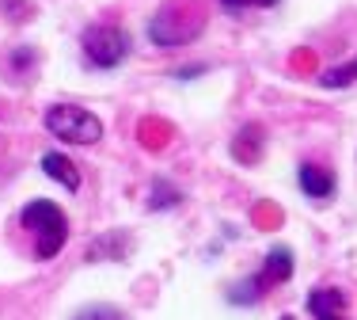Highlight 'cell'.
<instances>
[{
	"label": "cell",
	"mask_w": 357,
	"mask_h": 320,
	"mask_svg": "<svg viewBox=\"0 0 357 320\" xmlns=\"http://www.w3.org/2000/svg\"><path fill=\"white\" fill-rule=\"evenodd\" d=\"M289 275H293V252L278 244V248L266 252V263H262L259 282H262V290H266V286H274V282H285Z\"/></svg>",
	"instance_id": "5"
},
{
	"label": "cell",
	"mask_w": 357,
	"mask_h": 320,
	"mask_svg": "<svg viewBox=\"0 0 357 320\" xmlns=\"http://www.w3.org/2000/svg\"><path fill=\"white\" fill-rule=\"evenodd\" d=\"M357 80V57L346 65H335V69H323L319 73V84L323 88H350V84Z\"/></svg>",
	"instance_id": "10"
},
{
	"label": "cell",
	"mask_w": 357,
	"mask_h": 320,
	"mask_svg": "<svg viewBox=\"0 0 357 320\" xmlns=\"http://www.w3.org/2000/svg\"><path fill=\"white\" fill-rule=\"evenodd\" d=\"M23 229L35 233V256L38 259H54L57 252L65 248V237H69V221H65V214L57 210V202L50 198H35L23 206L20 214Z\"/></svg>",
	"instance_id": "1"
},
{
	"label": "cell",
	"mask_w": 357,
	"mask_h": 320,
	"mask_svg": "<svg viewBox=\"0 0 357 320\" xmlns=\"http://www.w3.org/2000/svg\"><path fill=\"white\" fill-rule=\"evenodd\" d=\"M46 130L54 133L65 145H96L103 138V122L88 111V107L76 103H54L46 111Z\"/></svg>",
	"instance_id": "2"
},
{
	"label": "cell",
	"mask_w": 357,
	"mask_h": 320,
	"mask_svg": "<svg viewBox=\"0 0 357 320\" xmlns=\"http://www.w3.org/2000/svg\"><path fill=\"white\" fill-rule=\"evenodd\" d=\"M282 320H293V317H282Z\"/></svg>",
	"instance_id": "15"
},
{
	"label": "cell",
	"mask_w": 357,
	"mask_h": 320,
	"mask_svg": "<svg viewBox=\"0 0 357 320\" xmlns=\"http://www.w3.org/2000/svg\"><path fill=\"white\" fill-rule=\"evenodd\" d=\"M130 252V237L126 233H107L88 248V259H107V256H126Z\"/></svg>",
	"instance_id": "9"
},
{
	"label": "cell",
	"mask_w": 357,
	"mask_h": 320,
	"mask_svg": "<svg viewBox=\"0 0 357 320\" xmlns=\"http://www.w3.org/2000/svg\"><path fill=\"white\" fill-rule=\"evenodd\" d=\"M73 320H126L118 309H110V305H88V309H80Z\"/></svg>",
	"instance_id": "11"
},
{
	"label": "cell",
	"mask_w": 357,
	"mask_h": 320,
	"mask_svg": "<svg viewBox=\"0 0 357 320\" xmlns=\"http://www.w3.org/2000/svg\"><path fill=\"white\" fill-rule=\"evenodd\" d=\"M251 4H255V8H274L278 0H251Z\"/></svg>",
	"instance_id": "14"
},
{
	"label": "cell",
	"mask_w": 357,
	"mask_h": 320,
	"mask_svg": "<svg viewBox=\"0 0 357 320\" xmlns=\"http://www.w3.org/2000/svg\"><path fill=\"white\" fill-rule=\"evenodd\" d=\"M220 4H225L228 12H240V8H251V0H220Z\"/></svg>",
	"instance_id": "13"
},
{
	"label": "cell",
	"mask_w": 357,
	"mask_h": 320,
	"mask_svg": "<svg viewBox=\"0 0 357 320\" xmlns=\"http://www.w3.org/2000/svg\"><path fill=\"white\" fill-rule=\"evenodd\" d=\"M42 172L50 175V180H57V183H65L69 191H76L80 187V168L73 164L65 153H46L42 157Z\"/></svg>",
	"instance_id": "7"
},
{
	"label": "cell",
	"mask_w": 357,
	"mask_h": 320,
	"mask_svg": "<svg viewBox=\"0 0 357 320\" xmlns=\"http://www.w3.org/2000/svg\"><path fill=\"white\" fill-rule=\"evenodd\" d=\"M175 202H178V195H175L172 187H164V183H160V187L152 191V206H156V210H164V206H175Z\"/></svg>",
	"instance_id": "12"
},
{
	"label": "cell",
	"mask_w": 357,
	"mask_h": 320,
	"mask_svg": "<svg viewBox=\"0 0 357 320\" xmlns=\"http://www.w3.org/2000/svg\"><path fill=\"white\" fill-rule=\"evenodd\" d=\"M308 309L316 320H342L346 317V298H342V290H312Z\"/></svg>",
	"instance_id": "6"
},
{
	"label": "cell",
	"mask_w": 357,
	"mask_h": 320,
	"mask_svg": "<svg viewBox=\"0 0 357 320\" xmlns=\"http://www.w3.org/2000/svg\"><path fill=\"white\" fill-rule=\"evenodd\" d=\"M80 46H84V57H88L96 69H114V65H122L126 54H130V35H126L122 27H114V23H99V27L84 31Z\"/></svg>",
	"instance_id": "3"
},
{
	"label": "cell",
	"mask_w": 357,
	"mask_h": 320,
	"mask_svg": "<svg viewBox=\"0 0 357 320\" xmlns=\"http://www.w3.org/2000/svg\"><path fill=\"white\" fill-rule=\"evenodd\" d=\"M232 157L240 160V164H255V160L262 157V130H259V126H248V130L236 133Z\"/></svg>",
	"instance_id": "8"
},
{
	"label": "cell",
	"mask_w": 357,
	"mask_h": 320,
	"mask_svg": "<svg viewBox=\"0 0 357 320\" xmlns=\"http://www.w3.org/2000/svg\"><path fill=\"white\" fill-rule=\"evenodd\" d=\"M296 180H301V191L308 198H331L335 195V175H331L327 168H319V164H301Z\"/></svg>",
	"instance_id": "4"
}]
</instances>
